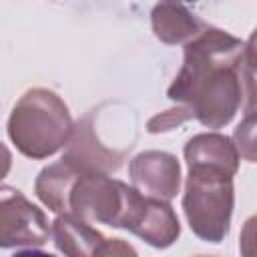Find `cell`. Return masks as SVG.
Returning a JSON list of instances; mask_svg holds the SVG:
<instances>
[{
  "label": "cell",
  "mask_w": 257,
  "mask_h": 257,
  "mask_svg": "<svg viewBox=\"0 0 257 257\" xmlns=\"http://www.w3.org/2000/svg\"><path fill=\"white\" fill-rule=\"evenodd\" d=\"M191 118H193V112L187 106L179 104L177 108H169L161 114H155L147 122V131L149 133H167V131H173L175 126H179V124H183Z\"/></svg>",
  "instance_id": "5bb4252c"
},
{
  "label": "cell",
  "mask_w": 257,
  "mask_h": 257,
  "mask_svg": "<svg viewBox=\"0 0 257 257\" xmlns=\"http://www.w3.org/2000/svg\"><path fill=\"white\" fill-rule=\"evenodd\" d=\"M94 223L74 215L60 213L52 221V241L56 249L70 257H118L137 255L135 247L126 245L122 239L104 237Z\"/></svg>",
  "instance_id": "8992f818"
},
{
  "label": "cell",
  "mask_w": 257,
  "mask_h": 257,
  "mask_svg": "<svg viewBox=\"0 0 257 257\" xmlns=\"http://www.w3.org/2000/svg\"><path fill=\"white\" fill-rule=\"evenodd\" d=\"M167 96L207 128H223L239 110L257 108V76L245 62V42L221 28H203L185 44Z\"/></svg>",
  "instance_id": "6da1fadb"
},
{
  "label": "cell",
  "mask_w": 257,
  "mask_h": 257,
  "mask_svg": "<svg viewBox=\"0 0 257 257\" xmlns=\"http://www.w3.org/2000/svg\"><path fill=\"white\" fill-rule=\"evenodd\" d=\"M128 177L145 197L171 203L181 189V163L167 151H143L131 159Z\"/></svg>",
  "instance_id": "52a82bcc"
},
{
  "label": "cell",
  "mask_w": 257,
  "mask_h": 257,
  "mask_svg": "<svg viewBox=\"0 0 257 257\" xmlns=\"http://www.w3.org/2000/svg\"><path fill=\"white\" fill-rule=\"evenodd\" d=\"M92 118H94V110L86 112L74 124L72 137H70L68 145L64 147L62 159L72 163L82 173H106V175H110V173L120 169L124 155L120 151H114V149L102 145L96 139Z\"/></svg>",
  "instance_id": "ba28073f"
},
{
  "label": "cell",
  "mask_w": 257,
  "mask_h": 257,
  "mask_svg": "<svg viewBox=\"0 0 257 257\" xmlns=\"http://www.w3.org/2000/svg\"><path fill=\"white\" fill-rule=\"evenodd\" d=\"M151 26L163 44H187L201 30L203 24L193 16L183 0H159L151 10Z\"/></svg>",
  "instance_id": "8fae6325"
},
{
  "label": "cell",
  "mask_w": 257,
  "mask_h": 257,
  "mask_svg": "<svg viewBox=\"0 0 257 257\" xmlns=\"http://www.w3.org/2000/svg\"><path fill=\"white\" fill-rule=\"evenodd\" d=\"M82 175L80 169H76L66 159H60L48 167H44L36 179H34V193L40 199L44 207H48L52 213H68V199L74 181Z\"/></svg>",
  "instance_id": "7c38bea8"
},
{
  "label": "cell",
  "mask_w": 257,
  "mask_h": 257,
  "mask_svg": "<svg viewBox=\"0 0 257 257\" xmlns=\"http://www.w3.org/2000/svg\"><path fill=\"white\" fill-rule=\"evenodd\" d=\"M74 120L66 102L50 88H28L12 106L6 133L14 149L34 161L48 159L64 149Z\"/></svg>",
  "instance_id": "7a4b0ae2"
},
{
  "label": "cell",
  "mask_w": 257,
  "mask_h": 257,
  "mask_svg": "<svg viewBox=\"0 0 257 257\" xmlns=\"http://www.w3.org/2000/svg\"><path fill=\"white\" fill-rule=\"evenodd\" d=\"M233 143L243 161L257 163V108L245 112L233 131Z\"/></svg>",
  "instance_id": "4fadbf2b"
},
{
  "label": "cell",
  "mask_w": 257,
  "mask_h": 257,
  "mask_svg": "<svg viewBox=\"0 0 257 257\" xmlns=\"http://www.w3.org/2000/svg\"><path fill=\"white\" fill-rule=\"evenodd\" d=\"M245 62L251 68V72L257 76V28L251 32L249 40L245 42Z\"/></svg>",
  "instance_id": "2e32d148"
},
{
  "label": "cell",
  "mask_w": 257,
  "mask_h": 257,
  "mask_svg": "<svg viewBox=\"0 0 257 257\" xmlns=\"http://www.w3.org/2000/svg\"><path fill=\"white\" fill-rule=\"evenodd\" d=\"M235 207L233 175L213 167H189L183 213L191 231L207 243H221L229 229Z\"/></svg>",
  "instance_id": "3957f363"
},
{
  "label": "cell",
  "mask_w": 257,
  "mask_h": 257,
  "mask_svg": "<svg viewBox=\"0 0 257 257\" xmlns=\"http://www.w3.org/2000/svg\"><path fill=\"white\" fill-rule=\"evenodd\" d=\"M143 193L106 173H82L70 191L68 213L90 223L126 229Z\"/></svg>",
  "instance_id": "277c9868"
},
{
  "label": "cell",
  "mask_w": 257,
  "mask_h": 257,
  "mask_svg": "<svg viewBox=\"0 0 257 257\" xmlns=\"http://www.w3.org/2000/svg\"><path fill=\"white\" fill-rule=\"evenodd\" d=\"M126 231L155 249H167L179 239L181 223L169 201L143 195L131 223L126 225Z\"/></svg>",
  "instance_id": "9c48e42d"
},
{
  "label": "cell",
  "mask_w": 257,
  "mask_h": 257,
  "mask_svg": "<svg viewBox=\"0 0 257 257\" xmlns=\"http://www.w3.org/2000/svg\"><path fill=\"white\" fill-rule=\"evenodd\" d=\"M187 167H213L229 175L239 171V153L231 137L221 133H199L191 137L183 149Z\"/></svg>",
  "instance_id": "30bf717a"
},
{
  "label": "cell",
  "mask_w": 257,
  "mask_h": 257,
  "mask_svg": "<svg viewBox=\"0 0 257 257\" xmlns=\"http://www.w3.org/2000/svg\"><path fill=\"white\" fill-rule=\"evenodd\" d=\"M52 237V225L40 207L30 203L22 191L2 185L0 189V247H42Z\"/></svg>",
  "instance_id": "5b68a950"
},
{
  "label": "cell",
  "mask_w": 257,
  "mask_h": 257,
  "mask_svg": "<svg viewBox=\"0 0 257 257\" xmlns=\"http://www.w3.org/2000/svg\"><path fill=\"white\" fill-rule=\"evenodd\" d=\"M239 251L243 257H257V215H251L239 235Z\"/></svg>",
  "instance_id": "9a60e30c"
}]
</instances>
